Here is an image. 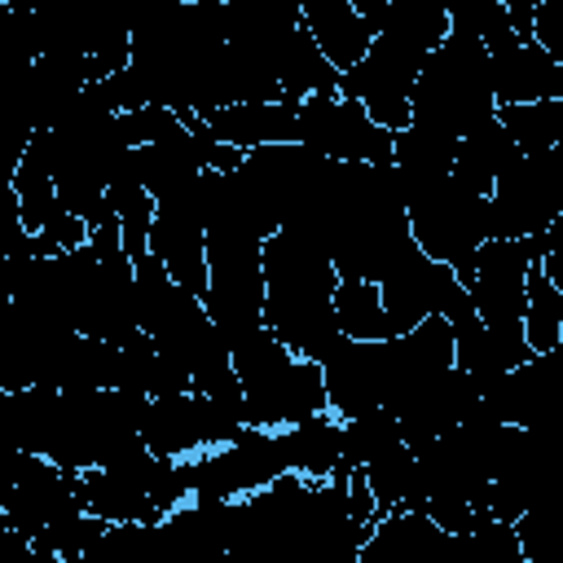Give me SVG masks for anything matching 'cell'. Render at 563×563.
<instances>
[{"mask_svg": "<svg viewBox=\"0 0 563 563\" xmlns=\"http://www.w3.org/2000/svg\"><path fill=\"white\" fill-rule=\"evenodd\" d=\"M0 396H4V387H0Z\"/></svg>", "mask_w": 563, "mask_h": 563, "instance_id": "cell-12", "label": "cell"}, {"mask_svg": "<svg viewBox=\"0 0 563 563\" xmlns=\"http://www.w3.org/2000/svg\"><path fill=\"white\" fill-rule=\"evenodd\" d=\"M295 145L312 150L325 163H365V167L391 163V132L374 128L369 114L343 92H317L299 101Z\"/></svg>", "mask_w": 563, "mask_h": 563, "instance_id": "cell-3", "label": "cell"}, {"mask_svg": "<svg viewBox=\"0 0 563 563\" xmlns=\"http://www.w3.org/2000/svg\"><path fill=\"white\" fill-rule=\"evenodd\" d=\"M295 114H299V101L282 97V101H238V106L202 114L198 123L211 141L251 154L268 145H295Z\"/></svg>", "mask_w": 563, "mask_h": 563, "instance_id": "cell-4", "label": "cell"}, {"mask_svg": "<svg viewBox=\"0 0 563 563\" xmlns=\"http://www.w3.org/2000/svg\"><path fill=\"white\" fill-rule=\"evenodd\" d=\"M273 75H277L282 97H290V101H303V97H317V92H339V75L317 53V44H312V35L303 26H295L282 40L277 62H273Z\"/></svg>", "mask_w": 563, "mask_h": 563, "instance_id": "cell-8", "label": "cell"}, {"mask_svg": "<svg viewBox=\"0 0 563 563\" xmlns=\"http://www.w3.org/2000/svg\"><path fill=\"white\" fill-rule=\"evenodd\" d=\"M339 431H343V422L330 409L308 418V422H295L286 431H273L282 471L303 475V479H325L339 462Z\"/></svg>", "mask_w": 563, "mask_h": 563, "instance_id": "cell-7", "label": "cell"}, {"mask_svg": "<svg viewBox=\"0 0 563 563\" xmlns=\"http://www.w3.org/2000/svg\"><path fill=\"white\" fill-rule=\"evenodd\" d=\"M497 128L519 154H550L563 145V101L497 106Z\"/></svg>", "mask_w": 563, "mask_h": 563, "instance_id": "cell-10", "label": "cell"}, {"mask_svg": "<svg viewBox=\"0 0 563 563\" xmlns=\"http://www.w3.org/2000/svg\"><path fill=\"white\" fill-rule=\"evenodd\" d=\"M493 119H497V101H493L484 44L471 31L449 22V35L422 62L409 88V123L462 141L466 132L488 128Z\"/></svg>", "mask_w": 563, "mask_h": 563, "instance_id": "cell-2", "label": "cell"}, {"mask_svg": "<svg viewBox=\"0 0 563 563\" xmlns=\"http://www.w3.org/2000/svg\"><path fill=\"white\" fill-rule=\"evenodd\" d=\"M449 35V9L440 0H387L374 22V40L365 57L339 75V92L352 97L374 128L405 132L409 128V88L422 62Z\"/></svg>", "mask_w": 563, "mask_h": 563, "instance_id": "cell-1", "label": "cell"}, {"mask_svg": "<svg viewBox=\"0 0 563 563\" xmlns=\"http://www.w3.org/2000/svg\"><path fill=\"white\" fill-rule=\"evenodd\" d=\"M299 26L312 35L317 53L330 62L334 75H347L374 40V26L352 9V0H303Z\"/></svg>", "mask_w": 563, "mask_h": 563, "instance_id": "cell-5", "label": "cell"}, {"mask_svg": "<svg viewBox=\"0 0 563 563\" xmlns=\"http://www.w3.org/2000/svg\"><path fill=\"white\" fill-rule=\"evenodd\" d=\"M330 308H334V325H339L343 339H352V343H383V339H391L374 282H334Z\"/></svg>", "mask_w": 563, "mask_h": 563, "instance_id": "cell-11", "label": "cell"}, {"mask_svg": "<svg viewBox=\"0 0 563 563\" xmlns=\"http://www.w3.org/2000/svg\"><path fill=\"white\" fill-rule=\"evenodd\" d=\"M523 347L528 356H550L563 347V290L537 264L523 277Z\"/></svg>", "mask_w": 563, "mask_h": 563, "instance_id": "cell-9", "label": "cell"}, {"mask_svg": "<svg viewBox=\"0 0 563 563\" xmlns=\"http://www.w3.org/2000/svg\"><path fill=\"white\" fill-rule=\"evenodd\" d=\"M515 158H519V150L506 141V132H501L497 119H493L488 128H475V132H466V136L457 141L453 163H449V176H453V185H462L466 194L488 198L493 185L506 176V167H510Z\"/></svg>", "mask_w": 563, "mask_h": 563, "instance_id": "cell-6", "label": "cell"}]
</instances>
